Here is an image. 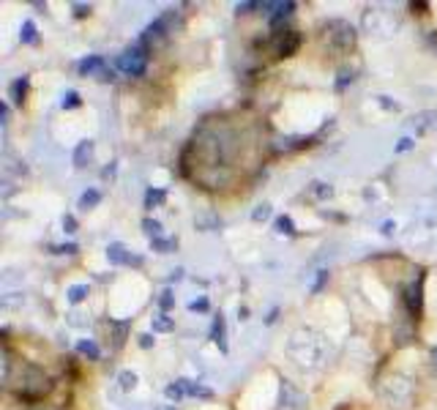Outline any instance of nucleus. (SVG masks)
Listing matches in <instances>:
<instances>
[{"label":"nucleus","mask_w":437,"mask_h":410,"mask_svg":"<svg viewBox=\"0 0 437 410\" xmlns=\"http://www.w3.org/2000/svg\"><path fill=\"white\" fill-rule=\"evenodd\" d=\"M145 66H148V46H145L142 41L126 46L123 55H120V60H118V68L123 74H129V77H139V74H145Z\"/></svg>","instance_id":"f257e3e1"},{"label":"nucleus","mask_w":437,"mask_h":410,"mask_svg":"<svg viewBox=\"0 0 437 410\" xmlns=\"http://www.w3.org/2000/svg\"><path fill=\"white\" fill-rule=\"evenodd\" d=\"M301 46V33L298 30H279L276 38H273V50H276L279 58H290L295 55Z\"/></svg>","instance_id":"f03ea898"},{"label":"nucleus","mask_w":437,"mask_h":410,"mask_svg":"<svg viewBox=\"0 0 437 410\" xmlns=\"http://www.w3.org/2000/svg\"><path fill=\"white\" fill-rule=\"evenodd\" d=\"M77 68H79V74H87V77H93V74H101V80H109L107 72H104V60H101L98 55H87L85 60L77 63Z\"/></svg>","instance_id":"7ed1b4c3"},{"label":"nucleus","mask_w":437,"mask_h":410,"mask_svg":"<svg viewBox=\"0 0 437 410\" xmlns=\"http://www.w3.org/2000/svg\"><path fill=\"white\" fill-rule=\"evenodd\" d=\"M107 257L112 266H129V262H139V257H131L129 252H126L123 244H109L107 246Z\"/></svg>","instance_id":"20e7f679"},{"label":"nucleus","mask_w":437,"mask_h":410,"mask_svg":"<svg viewBox=\"0 0 437 410\" xmlns=\"http://www.w3.org/2000/svg\"><path fill=\"white\" fill-rule=\"evenodd\" d=\"M407 309L410 314H421V284H410L407 287Z\"/></svg>","instance_id":"39448f33"},{"label":"nucleus","mask_w":437,"mask_h":410,"mask_svg":"<svg viewBox=\"0 0 437 410\" xmlns=\"http://www.w3.org/2000/svg\"><path fill=\"white\" fill-rule=\"evenodd\" d=\"M90 159H93V142L85 140V142H79L77 150H74V164H77V167H85Z\"/></svg>","instance_id":"423d86ee"},{"label":"nucleus","mask_w":437,"mask_h":410,"mask_svg":"<svg viewBox=\"0 0 437 410\" xmlns=\"http://www.w3.org/2000/svg\"><path fill=\"white\" fill-rule=\"evenodd\" d=\"M25 90H27V77L14 80V82H11V88H8V98L14 104H22V102H25Z\"/></svg>","instance_id":"0eeeda50"},{"label":"nucleus","mask_w":437,"mask_h":410,"mask_svg":"<svg viewBox=\"0 0 437 410\" xmlns=\"http://www.w3.org/2000/svg\"><path fill=\"white\" fill-rule=\"evenodd\" d=\"M413 123L418 132H432V128H437V112H421Z\"/></svg>","instance_id":"6e6552de"},{"label":"nucleus","mask_w":437,"mask_h":410,"mask_svg":"<svg viewBox=\"0 0 437 410\" xmlns=\"http://www.w3.org/2000/svg\"><path fill=\"white\" fill-rule=\"evenodd\" d=\"M211 339L219 344L221 350H227V342H224V318L221 314H216V320H213V331H211Z\"/></svg>","instance_id":"1a4fd4ad"},{"label":"nucleus","mask_w":437,"mask_h":410,"mask_svg":"<svg viewBox=\"0 0 437 410\" xmlns=\"http://www.w3.org/2000/svg\"><path fill=\"white\" fill-rule=\"evenodd\" d=\"M153 334H167V331H172L175 323H172V318H167V312H161V314H156L153 318Z\"/></svg>","instance_id":"9d476101"},{"label":"nucleus","mask_w":437,"mask_h":410,"mask_svg":"<svg viewBox=\"0 0 437 410\" xmlns=\"http://www.w3.org/2000/svg\"><path fill=\"white\" fill-rule=\"evenodd\" d=\"M101 202V192H96V189H87L82 197H79V208H96V205Z\"/></svg>","instance_id":"9b49d317"},{"label":"nucleus","mask_w":437,"mask_h":410,"mask_svg":"<svg viewBox=\"0 0 437 410\" xmlns=\"http://www.w3.org/2000/svg\"><path fill=\"white\" fill-rule=\"evenodd\" d=\"M87 292H90V287L87 284H74V287H68L66 296H68V301L71 304H79V301H85L87 298Z\"/></svg>","instance_id":"f8f14e48"},{"label":"nucleus","mask_w":437,"mask_h":410,"mask_svg":"<svg viewBox=\"0 0 437 410\" xmlns=\"http://www.w3.org/2000/svg\"><path fill=\"white\" fill-rule=\"evenodd\" d=\"M183 383H186V394H191V396H205V400L213 396V391L205 388V386H200V383H191V380H183Z\"/></svg>","instance_id":"ddd939ff"},{"label":"nucleus","mask_w":437,"mask_h":410,"mask_svg":"<svg viewBox=\"0 0 437 410\" xmlns=\"http://www.w3.org/2000/svg\"><path fill=\"white\" fill-rule=\"evenodd\" d=\"M309 192H312L314 197H320V200H328V197L334 194V189H331L328 184H323V180H314V184L309 186Z\"/></svg>","instance_id":"4468645a"},{"label":"nucleus","mask_w":437,"mask_h":410,"mask_svg":"<svg viewBox=\"0 0 437 410\" xmlns=\"http://www.w3.org/2000/svg\"><path fill=\"white\" fill-rule=\"evenodd\" d=\"M164 192H161V189H148V192H145V208H153V205H161V202H164Z\"/></svg>","instance_id":"2eb2a0df"},{"label":"nucleus","mask_w":437,"mask_h":410,"mask_svg":"<svg viewBox=\"0 0 437 410\" xmlns=\"http://www.w3.org/2000/svg\"><path fill=\"white\" fill-rule=\"evenodd\" d=\"M276 232H282V236H295V224L290 216H279L276 219Z\"/></svg>","instance_id":"dca6fc26"},{"label":"nucleus","mask_w":437,"mask_h":410,"mask_svg":"<svg viewBox=\"0 0 437 410\" xmlns=\"http://www.w3.org/2000/svg\"><path fill=\"white\" fill-rule=\"evenodd\" d=\"M77 350H79V353H85L87 358H98V348H96V342H93V339H82V342L77 344Z\"/></svg>","instance_id":"f3484780"},{"label":"nucleus","mask_w":437,"mask_h":410,"mask_svg":"<svg viewBox=\"0 0 437 410\" xmlns=\"http://www.w3.org/2000/svg\"><path fill=\"white\" fill-rule=\"evenodd\" d=\"M79 104H82V98H79V93H77V90H68L66 96H63L60 107H63V110H74V107H79Z\"/></svg>","instance_id":"a211bd4d"},{"label":"nucleus","mask_w":437,"mask_h":410,"mask_svg":"<svg viewBox=\"0 0 437 410\" xmlns=\"http://www.w3.org/2000/svg\"><path fill=\"white\" fill-rule=\"evenodd\" d=\"M142 230L150 236V241H156V238L161 236V224H159L156 219H145V222H142Z\"/></svg>","instance_id":"6ab92c4d"},{"label":"nucleus","mask_w":437,"mask_h":410,"mask_svg":"<svg viewBox=\"0 0 437 410\" xmlns=\"http://www.w3.org/2000/svg\"><path fill=\"white\" fill-rule=\"evenodd\" d=\"M22 41H25V44H36V25H33L30 20L22 25Z\"/></svg>","instance_id":"aec40b11"},{"label":"nucleus","mask_w":437,"mask_h":410,"mask_svg":"<svg viewBox=\"0 0 437 410\" xmlns=\"http://www.w3.org/2000/svg\"><path fill=\"white\" fill-rule=\"evenodd\" d=\"M183 394H186V383L183 380H178L175 386H167V396H170V400H180Z\"/></svg>","instance_id":"412c9836"},{"label":"nucleus","mask_w":437,"mask_h":410,"mask_svg":"<svg viewBox=\"0 0 437 410\" xmlns=\"http://www.w3.org/2000/svg\"><path fill=\"white\" fill-rule=\"evenodd\" d=\"M120 386H123L126 391H131L134 386H137V374L134 372H120Z\"/></svg>","instance_id":"4be33fe9"},{"label":"nucleus","mask_w":437,"mask_h":410,"mask_svg":"<svg viewBox=\"0 0 437 410\" xmlns=\"http://www.w3.org/2000/svg\"><path fill=\"white\" fill-rule=\"evenodd\" d=\"M268 216H271V205L262 202V205H257V210L252 214V219H254V222H262V219H268Z\"/></svg>","instance_id":"5701e85b"},{"label":"nucleus","mask_w":437,"mask_h":410,"mask_svg":"<svg viewBox=\"0 0 437 410\" xmlns=\"http://www.w3.org/2000/svg\"><path fill=\"white\" fill-rule=\"evenodd\" d=\"M172 304H175V298H172V290H164V292H161V298H159V306H161V309H164V312H167V309H172Z\"/></svg>","instance_id":"b1692460"},{"label":"nucleus","mask_w":437,"mask_h":410,"mask_svg":"<svg viewBox=\"0 0 437 410\" xmlns=\"http://www.w3.org/2000/svg\"><path fill=\"white\" fill-rule=\"evenodd\" d=\"M150 244H153V249H159V252L175 249V241H161V238H156V241H150Z\"/></svg>","instance_id":"393cba45"},{"label":"nucleus","mask_w":437,"mask_h":410,"mask_svg":"<svg viewBox=\"0 0 437 410\" xmlns=\"http://www.w3.org/2000/svg\"><path fill=\"white\" fill-rule=\"evenodd\" d=\"M63 230L66 232H77V219H74V216H63Z\"/></svg>","instance_id":"a878e982"},{"label":"nucleus","mask_w":437,"mask_h":410,"mask_svg":"<svg viewBox=\"0 0 437 410\" xmlns=\"http://www.w3.org/2000/svg\"><path fill=\"white\" fill-rule=\"evenodd\" d=\"M413 145H416V142H413L410 137H402V140H399V145H396V154H405V150H410V148H413Z\"/></svg>","instance_id":"bb28decb"},{"label":"nucleus","mask_w":437,"mask_h":410,"mask_svg":"<svg viewBox=\"0 0 437 410\" xmlns=\"http://www.w3.org/2000/svg\"><path fill=\"white\" fill-rule=\"evenodd\" d=\"M189 309H191V312H205V309H208V301H205V298H200V301H191Z\"/></svg>","instance_id":"cd10ccee"},{"label":"nucleus","mask_w":437,"mask_h":410,"mask_svg":"<svg viewBox=\"0 0 437 410\" xmlns=\"http://www.w3.org/2000/svg\"><path fill=\"white\" fill-rule=\"evenodd\" d=\"M57 254H74V252H77V244H68V246H57Z\"/></svg>","instance_id":"c85d7f7f"},{"label":"nucleus","mask_w":437,"mask_h":410,"mask_svg":"<svg viewBox=\"0 0 437 410\" xmlns=\"http://www.w3.org/2000/svg\"><path fill=\"white\" fill-rule=\"evenodd\" d=\"M74 14H77V16H85V14H90V6H82V3H77V6H74Z\"/></svg>","instance_id":"c756f323"},{"label":"nucleus","mask_w":437,"mask_h":410,"mask_svg":"<svg viewBox=\"0 0 437 410\" xmlns=\"http://www.w3.org/2000/svg\"><path fill=\"white\" fill-rule=\"evenodd\" d=\"M139 344H142V348H150V344H153V336H150V334H142V336H139Z\"/></svg>","instance_id":"7c9ffc66"},{"label":"nucleus","mask_w":437,"mask_h":410,"mask_svg":"<svg viewBox=\"0 0 437 410\" xmlns=\"http://www.w3.org/2000/svg\"><path fill=\"white\" fill-rule=\"evenodd\" d=\"M180 276H183V268H178V271H172V282H178Z\"/></svg>","instance_id":"2f4dec72"},{"label":"nucleus","mask_w":437,"mask_h":410,"mask_svg":"<svg viewBox=\"0 0 437 410\" xmlns=\"http://www.w3.org/2000/svg\"><path fill=\"white\" fill-rule=\"evenodd\" d=\"M432 364H435V369H437V350H432Z\"/></svg>","instance_id":"473e14b6"}]
</instances>
